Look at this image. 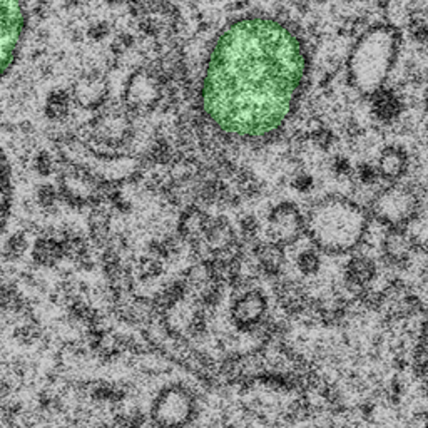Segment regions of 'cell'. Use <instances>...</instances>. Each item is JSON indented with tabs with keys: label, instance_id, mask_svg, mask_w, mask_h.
Masks as SVG:
<instances>
[{
	"label": "cell",
	"instance_id": "obj_1",
	"mask_svg": "<svg viewBox=\"0 0 428 428\" xmlns=\"http://www.w3.org/2000/svg\"><path fill=\"white\" fill-rule=\"evenodd\" d=\"M303 63L298 41L281 25L240 22L211 59L205 87L207 114L226 131L266 134L288 114Z\"/></svg>",
	"mask_w": 428,
	"mask_h": 428
},
{
	"label": "cell",
	"instance_id": "obj_2",
	"mask_svg": "<svg viewBox=\"0 0 428 428\" xmlns=\"http://www.w3.org/2000/svg\"><path fill=\"white\" fill-rule=\"evenodd\" d=\"M153 428H191L200 418L197 396L184 387L161 391L151 407Z\"/></svg>",
	"mask_w": 428,
	"mask_h": 428
},
{
	"label": "cell",
	"instance_id": "obj_3",
	"mask_svg": "<svg viewBox=\"0 0 428 428\" xmlns=\"http://www.w3.org/2000/svg\"><path fill=\"white\" fill-rule=\"evenodd\" d=\"M25 29L27 14L24 6L15 2H0V77L14 64Z\"/></svg>",
	"mask_w": 428,
	"mask_h": 428
},
{
	"label": "cell",
	"instance_id": "obj_4",
	"mask_svg": "<svg viewBox=\"0 0 428 428\" xmlns=\"http://www.w3.org/2000/svg\"><path fill=\"white\" fill-rule=\"evenodd\" d=\"M266 298L258 290H245L241 297L233 304L231 316L238 328L249 330L253 326L263 323L266 315Z\"/></svg>",
	"mask_w": 428,
	"mask_h": 428
},
{
	"label": "cell",
	"instance_id": "obj_5",
	"mask_svg": "<svg viewBox=\"0 0 428 428\" xmlns=\"http://www.w3.org/2000/svg\"><path fill=\"white\" fill-rule=\"evenodd\" d=\"M12 201H14V184H12V169L8 159L0 148V235L6 229L11 218Z\"/></svg>",
	"mask_w": 428,
	"mask_h": 428
},
{
	"label": "cell",
	"instance_id": "obj_6",
	"mask_svg": "<svg viewBox=\"0 0 428 428\" xmlns=\"http://www.w3.org/2000/svg\"><path fill=\"white\" fill-rule=\"evenodd\" d=\"M377 275V266L370 258L366 256H356L350 263L346 264L345 280L346 285L356 293L361 294L365 291V286L373 280Z\"/></svg>",
	"mask_w": 428,
	"mask_h": 428
},
{
	"label": "cell",
	"instance_id": "obj_7",
	"mask_svg": "<svg viewBox=\"0 0 428 428\" xmlns=\"http://www.w3.org/2000/svg\"><path fill=\"white\" fill-rule=\"evenodd\" d=\"M297 264L298 270L301 271L303 275H315V273L320 270V256H318L315 251H303V253L298 256Z\"/></svg>",
	"mask_w": 428,
	"mask_h": 428
},
{
	"label": "cell",
	"instance_id": "obj_8",
	"mask_svg": "<svg viewBox=\"0 0 428 428\" xmlns=\"http://www.w3.org/2000/svg\"><path fill=\"white\" fill-rule=\"evenodd\" d=\"M377 114L383 119H390L394 117L396 114V108H398V103H396V99L391 94H382L378 96L377 100Z\"/></svg>",
	"mask_w": 428,
	"mask_h": 428
},
{
	"label": "cell",
	"instance_id": "obj_9",
	"mask_svg": "<svg viewBox=\"0 0 428 428\" xmlns=\"http://www.w3.org/2000/svg\"><path fill=\"white\" fill-rule=\"evenodd\" d=\"M92 428H114V425L112 423H108V422H104V420H100V422H97L94 427Z\"/></svg>",
	"mask_w": 428,
	"mask_h": 428
}]
</instances>
